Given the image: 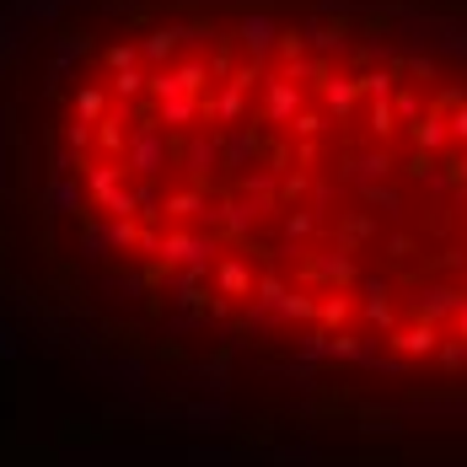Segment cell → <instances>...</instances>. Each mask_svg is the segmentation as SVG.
Here are the masks:
<instances>
[{"instance_id": "6da1fadb", "label": "cell", "mask_w": 467, "mask_h": 467, "mask_svg": "<svg viewBox=\"0 0 467 467\" xmlns=\"http://www.w3.org/2000/svg\"><path fill=\"white\" fill-rule=\"evenodd\" d=\"M0 338L183 451L467 446V0H0Z\"/></svg>"}]
</instances>
